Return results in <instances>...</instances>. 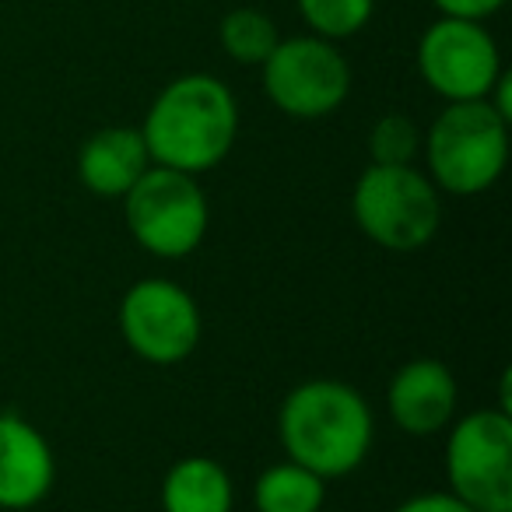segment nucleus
I'll return each instance as SVG.
<instances>
[{"label":"nucleus","mask_w":512,"mask_h":512,"mask_svg":"<svg viewBox=\"0 0 512 512\" xmlns=\"http://www.w3.org/2000/svg\"><path fill=\"white\" fill-rule=\"evenodd\" d=\"M218 43L228 60L242 67H260L274 53V46L281 43V36L271 15L256 8H235L221 18Z\"/></svg>","instance_id":"15"},{"label":"nucleus","mask_w":512,"mask_h":512,"mask_svg":"<svg viewBox=\"0 0 512 512\" xmlns=\"http://www.w3.org/2000/svg\"><path fill=\"white\" fill-rule=\"evenodd\" d=\"M57 481V456L22 414H0V509H36Z\"/></svg>","instance_id":"11"},{"label":"nucleus","mask_w":512,"mask_h":512,"mask_svg":"<svg viewBox=\"0 0 512 512\" xmlns=\"http://www.w3.org/2000/svg\"><path fill=\"white\" fill-rule=\"evenodd\" d=\"M446 484L474 512H512V414L470 411L446 428Z\"/></svg>","instance_id":"6"},{"label":"nucleus","mask_w":512,"mask_h":512,"mask_svg":"<svg viewBox=\"0 0 512 512\" xmlns=\"http://www.w3.org/2000/svg\"><path fill=\"white\" fill-rule=\"evenodd\" d=\"M425 176L453 197L488 193L509 165V123L488 99L446 102L425 137Z\"/></svg>","instance_id":"3"},{"label":"nucleus","mask_w":512,"mask_h":512,"mask_svg":"<svg viewBox=\"0 0 512 512\" xmlns=\"http://www.w3.org/2000/svg\"><path fill=\"white\" fill-rule=\"evenodd\" d=\"M376 435L372 407L341 379H306L278 411V439L288 460L302 463L323 481L355 474Z\"/></svg>","instance_id":"2"},{"label":"nucleus","mask_w":512,"mask_h":512,"mask_svg":"<svg viewBox=\"0 0 512 512\" xmlns=\"http://www.w3.org/2000/svg\"><path fill=\"white\" fill-rule=\"evenodd\" d=\"M439 15L446 18H467V22H484L491 18L498 8H502L505 0H432Z\"/></svg>","instance_id":"19"},{"label":"nucleus","mask_w":512,"mask_h":512,"mask_svg":"<svg viewBox=\"0 0 512 512\" xmlns=\"http://www.w3.org/2000/svg\"><path fill=\"white\" fill-rule=\"evenodd\" d=\"M120 334L148 365H179L197 351L204 320L183 285L169 278H141L120 299Z\"/></svg>","instance_id":"8"},{"label":"nucleus","mask_w":512,"mask_h":512,"mask_svg":"<svg viewBox=\"0 0 512 512\" xmlns=\"http://www.w3.org/2000/svg\"><path fill=\"white\" fill-rule=\"evenodd\" d=\"M320 512H327V509H320Z\"/></svg>","instance_id":"20"},{"label":"nucleus","mask_w":512,"mask_h":512,"mask_svg":"<svg viewBox=\"0 0 512 512\" xmlns=\"http://www.w3.org/2000/svg\"><path fill=\"white\" fill-rule=\"evenodd\" d=\"M421 151V130L411 116L386 113L369 130V158L372 165H414Z\"/></svg>","instance_id":"17"},{"label":"nucleus","mask_w":512,"mask_h":512,"mask_svg":"<svg viewBox=\"0 0 512 512\" xmlns=\"http://www.w3.org/2000/svg\"><path fill=\"white\" fill-rule=\"evenodd\" d=\"M123 218L144 253L158 260H183L204 242L211 207L197 176L151 165L123 197Z\"/></svg>","instance_id":"5"},{"label":"nucleus","mask_w":512,"mask_h":512,"mask_svg":"<svg viewBox=\"0 0 512 512\" xmlns=\"http://www.w3.org/2000/svg\"><path fill=\"white\" fill-rule=\"evenodd\" d=\"M323 502H327V481L295 460L274 463L253 484L256 512H320Z\"/></svg>","instance_id":"14"},{"label":"nucleus","mask_w":512,"mask_h":512,"mask_svg":"<svg viewBox=\"0 0 512 512\" xmlns=\"http://www.w3.org/2000/svg\"><path fill=\"white\" fill-rule=\"evenodd\" d=\"M414 64L428 88L446 102L488 99L491 85L498 81L502 53L484 22L439 15L418 39Z\"/></svg>","instance_id":"9"},{"label":"nucleus","mask_w":512,"mask_h":512,"mask_svg":"<svg viewBox=\"0 0 512 512\" xmlns=\"http://www.w3.org/2000/svg\"><path fill=\"white\" fill-rule=\"evenodd\" d=\"M460 404V386L446 362L439 358H414L393 372L386 386V411L393 425L411 439L446 432L456 421Z\"/></svg>","instance_id":"10"},{"label":"nucleus","mask_w":512,"mask_h":512,"mask_svg":"<svg viewBox=\"0 0 512 512\" xmlns=\"http://www.w3.org/2000/svg\"><path fill=\"white\" fill-rule=\"evenodd\" d=\"M393 512H474L470 505H463L449 491H425V495H411L407 502H400Z\"/></svg>","instance_id":"18"},{"label":"nucleus","mask_w":512,"mask_h":512,"mask_svg":"<svg viewBox=\"0 0 512 512\" xmlns=\"http://www.w3.org/2000/svg\"><path fill=\"white\" fill-rule=\"evenodd\" d=\"M148 169L151 155L137 127H102L78 151V179L95 197L123 200Z\"/></svg>","instance_id":"12"},{"label":"nucleus","mask_w":512,"mask_h":512,"mask_svg":"<svg viewBox=\"0 0 512 512\" xmlns=\"http://www.w3.org/2000/svg\"><path fill=\"white\" fill-rule=\"evenodd\" d=\"M351 214L362 235L390 253L428 246L442 225L435 183L414 165H372L358 176Z\"/></svg>","instance_id":"4"},{"label":"nucleus","mask_w":512,"mask_h":512,"mask_svg":"<svg viewBox=\"0 0 512 512\" xmlns=\"http://www.w3.org/2000/svg\"><path fill=\"white\" fill-rule=\"evenodd\" d=\"M302 22L320 39H351L372 22L376 0H295Z\"/></svg>","instance_id":"16"},{"label":"nucleus","mask_w":512,"mask_h":512,"mask_svg":"<svg viewBox=\"0 0 512 512\" xmlns=\"http://www.w3.org/2000/svg\"><path fill=\"white\" fill-rule=\"evenodd\" d=\"M162 512H232L235 488L211 456H183L162 481Z\"/></svg>","instance_id":"13"},{"label":"nucleus","mask_w":512,"mask_h":512,"mask_svg":"<svg viewBox=\"0 0 512 512\" xmlns=\"http://www.w3.org/2000/svg\"><path fill=\"white\" fill-rule=\"evenodd\" d=\"M137 130L151 165L200 176L232 155L239 137V102L214 74H183L155 95Z\"/></svg>","instance_id":"1"},{"label":"nucleus","mask_w":512,"mask_h":512,"mask_svg":"<svg viewBox=\"0 0 512 512\" xmlns=\"http://www.w3.org/2000/svg\"><path fill=\"white\" fill-rule=\"evenodd\" d=\"M264 92L292 120H323L337 113L351 92V67L337 43L320 36H292L260 64Z\"/></svg>","instance_id":"7"}]
</instances>
